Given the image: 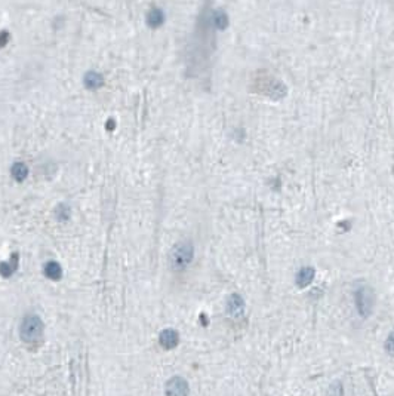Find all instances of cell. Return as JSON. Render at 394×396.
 <instances>
[{"instance_id":"cell-1","label":"cell","mask_w":394,"mask_h":396,"mask_svg":"<svg viewBox=\"0 0 394 396\" xmlns=\"http://www.w3.org/2000/svg\"><path fill=\"white\" fill-rule=\"evenodd\" d=\"M194 258V246L190 240L178 242L169 252V266L173 272H184Z\"/></svg>"},{"instance_id":"cell-2","label":"cell","mask_w":394,"mask_h":396,"mask_svg":"<svg viewBox=\"0 0 394 396\" xmlns=\"http://www.w3.org/2000/svg\"><path fill=\"white\" fill-rule=\"evenodd\" d=\"M353 300H354V307L357 315L366 319L372 315L373 310V303H375V296L373 291L369 285L360 284L357 288L353 291Z\"/></svg>"},{"instance_id":"cell-3","label":"cell","mask_w":394,"mask_h":396,"mask_svg":"<svg viewBox=\"0 0 394 396\" xmlns=\"http://www.w3.org/2000/svg\"><path fill=\"white\" fill-rule=\"evenodd\" d=\"M21 340L26 343H37L43 337V322L37 315H27L21 322Z\"/></svg>"},{"instance_id":"cell-4","label":"cell","mask_w":394,"mask_h":396,"mask_svg":"<svg viewBox=\"0 0 394 396\" xmlns=\"http://www.w3.org/2000/svg\"><path fill=\"white\" fill-rule=\"evenodd\" d=\"M190 387L185 378L182 377H172L164 386L166 396H188Z\"/></svg>"},{"instance_id":"cell-5","label":"cell","mask_w":394,"mask_h":396,"mask_svg":"<svg viewBox=\"0 0 394 396\" xmlns=\"http://www.w3.org/2000/svg\"><path fill=\"white\" fill-rule=\"evenodd\" d=\"M314 275H316V272H314V269L310 267V266L299 269L298 273H296V279H295L296 287L301 288V290L310 287L311 282H313V279H314Z\"/></svg>"},{"instance_id":"cell-6","label":"cell","mask_w":394,"mask_h":396,"mask_svg":"<svg viewBox=\"0 0 394 396\" xmlns=\"http://www.w3.org/2000/svg\"><path fill=\"white\" fill-rule=\"evenodd\" d=\"M245 312V301L239 294H233L227 301V313L233 318H240Z\"/></svg>"},{"instance_id":"cell-7","label":"cell","mask_w":394,"mask_h":396,"mask_svg":"<svg viewBox=\"0 0 394 396\" xmlns=\"http://www.w3.org/2000/svg\"><path fill=\"white\" fill-rule=\"evenodd\" d=\"M159 341H160V346H162L163 349L172 350V349H175V347L178 346V343H179V335H178V332L175 330H164L163 332L160 334Z\"/></svg>"},{"instance_id":"cell-8","label":"cell","mask_w":394,"mask_h":396,"mask_svg":"<svg viewBox=\"0 0 394 396\" xmlns=\"http://www.w3.org/2000/svg\"><path fill=\"white\" fill-rule=\"evenodd\" d=\"M45 275H46V278H49L52 281H58L63 275L60 264L55 263V261H49L48 264H45Z\"/></svg>"},{"instance_id":"cell-9","label":"cell","mask_w":394,"mask_h":396,"mask_svg":"<svg viewBox=\"0 0 394 396\" xmlns=\"http://www.w3.org/2000/svg\"><path fill=\"white\" fill-rule=\"evenodd\" d=\"M27 174H29V169H27V166L24 165V164H17V165H14V168H12V175H14L18 181H23V180L27 177Z\"/></svg>"},{"instance_id":"cell-10","label":"cell","mask_w":394,"mask_h":396,"mask_svg":"<svg viewBox=\"0 0 394 396\" xmlns=\"http://www.w3.org/2000/svg\"><path fill=\"white\" fill-rule=\"evenodd\" d=\"M148 23L151 26H160L163 23V14L160 11H157V9L151 11L150 15H148Z\"/></svg>"},{"instance_id":"cell-11","label":"cell","mask_w":394,"mask_h":396,"mask_svg":"<svg viewBox=\"0 0 394 396\" xmlns=\"http://www.w3.org/2000/svg\"><path fill=\"white\" fill-rule=\"evenodd\" d=\"M384 350L388 356L394 358V330L388 334V337L384 343Z\"/></svg>"},{"instance_id":"cell-12","label":"cell","mask_w":394,"mask_h":396,"mask_svg":"<svg viewBox=\"0 0 394 396\" xmlns=\"http://www.w3.org/2000/svg\"><path fill=\"white\" fill-rule=\"evenodd\" d=\"M101 82H102V80H101V76H98L97 73H91V74L86 77V85L91 86V88H92V86H98V85H101Z\"/></svg>"}]
</instances>
